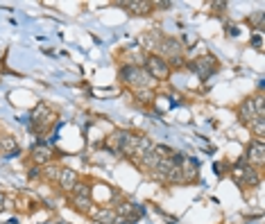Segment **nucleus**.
Masks as SVG:
<instances>
[{
  "mask_svg": "<svg viewBox=\"0 0 265 224\" xmlns=\"http://www.w3.org/2000/svg\"><path fill=\"white\" fill-rule=\"evenodd\" d=\"M231 177L240 188H256L260 183V172L251 168L245 159H240L236 165H233Z\"/></svg>",
  "mask_w": 265,
  "mask_h": 224,
  "instance_id": "f257e3e1",
  "label": "nucleus"
},
{
  "mask_svg": "<svg viewBox=\"0 0 265 224\" xmlns=\"http://www.w3.org/2000/svg\"><path fill=\"white\" fill-rule=\"evenodd\" d=\"M120 79H123L125 84H129V86L138 88V91H141V88H150V84H152V79H150V75L145 73V68L134 66V64H127L120 68Z\"/></svg>",
  "mask_w": 265,
  "mask_h": 224,
  "instance_id": "f03ea898",
  "label": "nucleus"
},
{
  "mask_svg": "<svg viewBox=\"0 0 265 224\" xmlns=\"http://www.w3.org/2000/svg\"><path fill=\"white\" fill-rule=\"evenodd\" d=\"M145 73L150 75V79H165L170 75V66L161 55H147L145 57Z\"/></svg>",
  "mask_w": 265,
  "mask_h": 224,
  "instance_id": "7ed1b4c3",
  "label": "nucleus"
},
{
  "mask_svg": "<svg viewBox=\"0 0 265 224\" xmlns=\"http://www.w3.org/2000/svg\"><path fill=\"white\" fill-rule=\"evenodd\" d=\"M218 68H220V64H218V59H215L213 55H204V57H200V59L191 61V70L200 79H209Z\"/></svg>",
  "mask_w": 265,
  "mask_h": 224,
  "instance_id": "20e7f679",
  "label": "nucleus"
},
{
  "mask_svg": "<svg viewBox=\"0 0 265 224\" xmlns=\"http://www.w3.org/2000/svg\"><path fill=\"white\" fill-rule=\"evenodd\" d=\"M152 147H154V143H152L147 136H136V134H134V143H132V152H129V159L141 161L145 154H150Z\"/></svg>",
  "mask_w": 265,
  "mask_h": 224,
  "instance_id": "39448f33",
  "label": "nucleus"
},
{
  "mask_svg": "<svg viewBox=\"0 0 265 224\" xmlns=\"http://www.w3.org/2000/svg\"><path fill=\"white\" fill-rule=\"evenodd\" d=\"M116 215H120L125 222H136V219H141V215H143V206L123 199L118 206V210H116Z\"/></svg>",
  "mask_w": 265,
  "mask_h": 224,
  "instance_id": "423d86ee",
  "label": "nucleus"
},
{
  "mask_svg": "<svg viewBox=\"0 0 265 224\" xmlns=\"http://www.w3.org/2000/svg\"><path fill=\"white\" fill-rule=\"evenodd\" d=\"M265 147H263V141H249V145H247V152H245V156H242V159L247 161V163H256L260 168V165H263V159H265Z\"/></svg>",
  "mask_w": 265,
  "mask_h": 224,
  "instance_id": "0eeeda50",
  "label": "nucleus"
},
{
  "mask_svg": "<svg viewBox=\"0 0 265 224\" xmlns=\"http://www.w3.org/2000/svg\"><path fill=\"white\" fill-rule=\"evenodd\" d=\"M57 183H59L61 190L68 192V195H70V192H73V188L79 183V177H77V172H75V170H70V168H61Z\"/></svg>",
  "mask_w": 265,
  "mask_h": 224,
  "instance_id": "6e6552de",
  "label": "nucleus"
},
{
  "mask_svg": "<svg viewBox=\"0 0 265 224\" xmlns=\"http://www.w3.org/2000/svg\"><path fill=\"white\" fill-rule=\"evenodd\" d=\"M52 123V114H50V106L48 104H37V109L32 111V127L34 129H41L43 125H50Z\"/></svg>",
  "mask_w": 265,
  "mask_h": 224,
  "instance_id": "1a4fd4ad",
  "label": "nucleus"
},
{
  "mask_svg": "<svg viewBox=\"0 0 265 224\" xmlns=\"http://www.w3.org/2000/svg\"><path fill=\"white\" fill-rule=\"evenodd\" d=\"M89 215L100 224H116V219H118V215H116L114 208H100V206H91Z\"/></svg>",
  "mask_w": 265,
  "mask_h": 224,
  "instance_id": "9d476101",
  "label": "nucleus"
},
{
  "mask_svg": "<svg viewBox=\"0 0 265 224\" xmlns=\"http://www.w3.org/2000/svg\"><path fill=\"white\" fill-rule=\"evenodd\" d=\"M172 168H174V156H172V159H161L159 163H156L154 168L150 170V172H152V177L159 179V181H168V177H170V172H172Z\"/></svg>",
  "mask_w": 265,
  "mask_h": 224,
  "instance_id": "9b49d317",
  "label": "nucleus"
},
{
  "mask_svg": "<svg viewBox=\"0 0 265 224\" xmlns=\"http://www.w3.org/2000/svg\"><path fill=\"white\" fill-rule=\"evenodd\" d=\"M256 118H258V116H256L254 104H251V97H249V100H242L240 106H238V120H240L242 125H247V127H249Z\"/></svg>",
  "mask_w": 265,
  "mask_h": 224,
  "instance_id": "f8f14e48",
  "label": "nucleus"
},
{
  "mask_svg": "<svg viewBox=\"0 0 265 224\" xmlns=\"http://www.w3.org/2000/svg\"><path fill=\"white\" fill-rule=\"evenodd\" d=\"M165 55H170V57H179V55H182V46H179L177 39H172V37H165V39H163L161 57L165 59Z\"/></svg>",
  "mask_w": 265,
  "mask_h": 224,
  "instance_id": "ddd939ff",
  "label": "nucleus"
},
{
  "mask_svg": "<svg viewBox=\"0 0 265 224\" xmlns=\"http://www.w3.org/2000/svg\"><path fill=\"white\" fill-rule=\"evenodd\" d=\"M0 152H3L5 156L19 154V145H16L14 136H0Z\"/></svg>",
  "mask_w": 265,
  "mask_h": 224,
  "instance_id": "4468645a",
  "label": "nucleus"
},
{
  "mask_svg": "<svg viewBox=\"0 0 265 224\" xmlns=\"http://www.w3.org/2000/svg\"><path fill=\"white\" fill-rule=\"evenodd\" d=\"M32 159L37 161V163H50V147L48 145H37L32 150Z\"/></svg>",
  "mask_w": 265,
  "mask_h": 224,
  "instance_id": "2eb2a0df",
  "label": "nucleus"
},
{
  "mask_svg": "<svg viewBox=\"0 0 265 224\" xmlns=\"http://www.w3.org/2000/svg\"><path fill=\"white\" fill-rule=\"evenodd\" d=\"M123 7H129V12L132 14H150L152 7H154V3H123Z\"/></svg>",
  "mask_w": 265,
  "mask_h": 224,
  "instance_id": "dca6fc26",
  "label": "nucleus"
},
{
  "mask_svg": "<svg viewBox=\"0 0 265 224\" xmlns=\"http://www.w3.org/2000/svg\"><path fill=\"white\" fill-rule=\"evenodd\" d=\"M70 199H73V206L77 210H82V213H89L91 210V197H86V195H70Z\"/></svg>",
  "mask_w": 265,
  "mask_h": 224,
  "instance_id": "f3484780",
  "label": "nucleus"
},
{
  "mask_svg": "<svg viewBox=\"0 0 265 224\" xmlns=\"http://www.w3.org/2000/svg\"><path fill=\"white\" fill-rule=\"evenodd\" d=\"M249 129L254 132L256 141H263V136H265V118H256L254 123L249 125Z\"/></svg>",
  "mask_w": 265,
  "mask_h": 224,
  "instance_id": "a211bd4d",
  "label": "nucleus"
},
{
  "mask_svg": "<svg viewBox=\"0 0 265 224\" xmlns=\"http://www.w3.org/2000/svg\"><path fill=\"white\" fill-rule=\"evenodd\" d=\"M59 172H61V168L46 163V168H43V179H48V181L52 183V181H57V179H59Z\"/></svg>",
  "mask_w": 265,
  "mask_h": 224,
  "instance_id": "6ab92c4d",
  "label": "nucleus"
},
{
  "mask_svg": "<svg viewBox=\"0 0 265 224\" xmlns=\"http://www.w3.org/2000/svg\"><path fill=\"white\" fill-rule=\"evenodd\" d=\"M154 152L159 154V159H172L174 156V150L168 145H154Z\"/></svg>",
  "mask_w": 265,
  "mask_h": 224,
  "instance_id": "aec40b11",
  "label": "nucleus"
},
{
  "mask_svg": "<svg viewBox=\"0 0 265 224\" xmlns=\"http://www.w3.org/2000/svg\"><path fill=\"white\" fill-rule=\"evenodd\" d=\"M251 104H254V109H256V116H258V118H265V104H263V95H256V97H251Z\"/></svg>",
  "mask_w": 265,
  "mask_h": 224,
  "instance_id": "412c9836",
  "label": "nucleus"
},
{
  "mask_svg": "<svg viewBox=\"0 0 265 224\" xmlns=\"http://www.w3.org/2000/svg\"><path fill=\"white\" fill-rule=\"evenodd\" d=\"M5 208H7V195L0 190V210H5Z\"/></svg>",
  "mask_w": 265,
  "mask_h": 224,
  "instance_id": "4be33fe9",
  "label": "nucleus"
},
{
  "mask_svg": "<svg viewBox=\"0 0 265 224\" xmlns=\"http://www.w3.org/2000/svg\"><path fill=\"white\" fill-rule=\"evenodd\" d=\"M215 12H224V7H227V3H215Z\"/></svg>",
  "mask_w": 265,
  "mask_h": 224,
  "instance_id": "5701e85b",
  "label": "nucleus"
},
{
  "mask_svg": "<svg viewBox=\"0 0 265 224\" xmlns=\"http://www.w3.org/2000/svg\"><path fill=\"white\" fill-rule=\"evenodd\" d=\"M254 48L256 50H260V37H254Z\"/></svg>",
  "mask_w": 265,
  "mask_h": 224,
  "instance_id": "b1692460",
  "label": "nucleus"
}]
</instances>
